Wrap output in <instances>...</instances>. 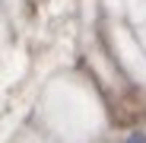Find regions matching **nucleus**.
<instances>
[{"label":"nucleus","mask_w":146,"mask_h":143,"mask_svg":"<svg viewBox=\"0 0 146 143\" xmlns=\"http://www.w3.org/2000/svg\"><path fill=\"white\" fill-rule=\"evenodd\" d=\"M127 143H143V134H133V137H130Z\"/></svg>","instance_id":"obj_1"}]
</instances>
